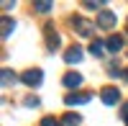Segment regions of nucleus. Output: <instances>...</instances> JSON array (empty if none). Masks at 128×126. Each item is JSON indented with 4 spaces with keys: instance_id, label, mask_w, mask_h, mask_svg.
<instances>
[{
    "instance_id": "nucleus-1",
    "label": "nucleus",
    "mask_w": 128,
    "mask_h": 126,
    "mask_svg": "<svg viewBox=\"0 0 128 126\" xmlns=\"http://www.w3.org/2000/svg\"><path fill=\"white\" fill-rule=\"evenodd\" d=\"M72 26H74V31H77L80 36H92V34H95V23L87 21V18H82V16L72 18Z\"/></svg>"
},
{
    "instance_id": "nucleus-2",
    "label": "nucleus",
    "mask_w": 128,
    "mask_h": 126,
    "mask_svg": "<svg viewBox=\"0 0 128 126\" xmlns=\"http://www.w3.org/2000/svg\"><path fill=\"white\" fill-rule=\"evenodd\" d=\"M100 98H102L105 106H115V103H120V90L108 85V88H102V90H100Z\"/></svg>"
},
{
    "instance_id": "nucleus-3",
    "label": "nucleus",
    "mask_w": 128,
    "mask_h": 126,
    "mask_svg": "<svg viewBox=\"0 0 128 126\" xmlns=\"http://www.w3.org/2000/svg\"><path fill=\"white\" fill-rule=\"evenodd\" d=\"M41 70H28V72H23V75H20V82H23V85H28V88H38L41 85Z\"/></svg>"
},
{
    "instance_id": "nucleus-4",
    "label": "nucleus",
    "mask_w": 128,
    "mask_h": 126,
    "mask_svg": "<svg viewBox=\"0 0 128 126\" xmlns=\"http://www.w3.org/2000/svg\"><path fill=\"white\" fill-rule=\"evenodd\" d=\"M115 21H118V16H115L113 10H102L98 16V26L105 28V31H110V28H115Z\"/></svg>"
},
{
    "instance_id": "nucleus-5",
    "label": "nucleus",
    "mask_w": 128,
    "mask_h": 126,
    "mask_svg": "<svg viewBox=\"0 0 128 126\" xmlns=\"http://www.w3.org/2000/svg\"><path fill=\"white\" fill-rule=\"evenodd\" d=\"M67 106H84V103H90V93H72V95L64 98Z\"/></svg>"
},
{
    "instance_id": "nucleus-6",
    "label": "nucleus",
    "mask_w": 128,
    "mask_h": 126,
    "mask_svg": "<svg viewBox=\"0 0 128 126\" xmlns=\"http://www.w3.org/2000/svg\"><path fill=\"white\" fill-rule=\"evenodd\" d=\"M62 82H64V88H80L82 85V75L80 72H67Z\"/></svg>"
},
{
    "instance_id": "nucleus-7",
    "label": "nucleus",
    "mask_w": 128,
    "mask_h": 126,
    "mask_svg": "<svg viewBox=\"0 0 128 126\" xmlns=\"http://www.w3.org/2000/svg\"><path fill=\"white\" fill-rule=\"evenodd\" d=\"M80 59H82V49L80 46H69L67 54H64V62H67V65H77Z\"/></svg>"
},
{
    "instance_id": "nucleus-8",
    "label": "nucleus",
    "mask_w": 128,
    "mask_h": 126,
    "mask_svg": "<svg viewBox=\"0 0 128 126\" xmlns=\"http://www.w3.org/2000/svg\"><path fill=\"white\" fill-rule=\"evenodd\" d=\"M105 49L113 51V54H115V51H120V49H123V36H110L108 41H105Z\"/></svg>"
},
{
    "instance_id": "nucleus-9",
    "label": "nucleus",
    "mask_w": 128,
    "mask_h": 126,
    "mask_svg": "<svg viewBox=\"0 0 128 126\" xmlns=\"http://www.w3.org/2000/svg\"><path fill=\"white\" fill-rule=\"evenodd\" d=\"M59 44H62V39H59V34H54V31L49 28V39H46V46H49L51 51H56V49H59Z\"/></svg>"
},
{
    "instance_id": "nucleus-10",
    "label": "nucleus",
    "mask_w": 128,
    "mask_h": 126,
    "mask_svg": "<svg viewBox=\"0 0 128 126\" xmlns=\"http://www.w3.org/2000/svg\"><path fill=\"white\" fill-rule=\"evenodd\" d=\"M16 28V21H10V16H3V39H8Z\"/></svg>"
},
{
    "instance_id": "nucleus-11",
    "label": "nucleus",
    "mask_w": 128,
    "mask_h": 126,
    "mask_svg": "<svg viewBox=\"0 0 128 126\" xmlns=\"http://www.w3.org/2000/svg\"><path fill=\"white\" fill-rule=\"evenodd\" d=\"M80 121H82L80 113H67L64 121H62V126H80Z\"/></svg>"
},
{
    "instance_id": "nucleus-12",
    "label": "nucleus",
    "mask_w": 128,
    "mask_h": 126,
    "mask_svg": "<svg viewBox=\"0 0 128 126\" xmlns=\"http://www.w3.org/2000/svg\"><path fill=\"white\" fill-rule=\"evenodd\" d=\"M10 82H13V85L18 82V77H16V72H10V70H3V88H8Z\"/></svg>"
},
{
    "instance_id": "nucleus-13",
    "label": "nucleus",
    "mask_w": 128,
    "mask_h": 126,
    "mask_svg": "<svg viewBox=\"0 0 128 126\" xmlns=\"http://www.w3.org/2000/svg\"><path fill=\"white\" fill-rule=\"evenodd\" d=\"M102 49H105V44H102V41H98V39H95L92 44H90V54H95V57H102Z\"/></svg>"
},
{
    "instance_id": "nucleus-14",
    "label": "nucleus",
    "mask_w": 128,
    "mask_h": 126,
    "mask_svg": "<svg viewBox=\"0 0 128 126\" xmlns=\"http://www.w3.org/2000/svg\"><path fill=\"white\" fill-rule=\"evenodd\" d=\"M34 8L38 10V13H49V10L54 8V5H51V3H34Z\"/></svg>"
},
{
    "instance_id": "nucleus-15",
    "label": "nucleus",
    "mask_w": 128,
    "mask_h": 126,
    "mask_svg": "<svg viewBox=\"0 0 128 126\" xmlns=\"http://www.w3.org/2000/svg\"><path fill=\"white\" fill-rule=\"evenodd\" d=\"M41 126H59V123H56V121H54V118H49V116H46V118H44V121H41Z\"/></svg>"
},
{
    "instance_id": "nucleus-16",
    "label": "nucleus",
    "mask_w": 128,
    "mask_h": 126,
    "mask_svg": "<svg viewBox=\"0 0 128 126\" xmlns=\"http://www.w3.org/2000/svg\"><path fill=\"white\" fill-rule=\"evenodd\" d=\"M120 118H128V103H123V108H120Z\"/></svg>"
},
{
    "instance_id": "nucleus-17",
    "label": "nucleus",
    "mask_w": 128,
    "mask_h": 126,
    "mask_svg": "<svg viewBox=\"0 0 128 126\" xmlns=\"http://www.w3.org/2000/svg\"><path fill=\"white\" fill-rule=\"evenodd\" d=\"M26 106H38V98H26Z\"/></svg>"
},
{
    "instance_id": "nucleus-18",
    "label": "nucleus",
    "mask_w": 128,
    "mask_h": 126,
    "mask_svg": "<svg viewBox=\"0 0 128 126\" xmlns=\"http://www.w3.org/2000/svg\"><path fill=\"white\" fill-rule=\"evenodd\" d=\"M84 8H90V10L92 8H102V3H84Z\"/></svg>"
},
{
    "instance_id": "nucleus-19",
    "label": "nucleus",
    "mask_w": 128,
    "mask_h": 126,
    "mask_svg": "<svg viewBox=\"0 0 128 126\" xmlns=\"http://www.w3.org/2000/svg\"><path fill=\"white\" fill-rule=\"evenodd\" d=\"M123 77H126V82H128V67H126V70H123Z\"/></svg>"
},
{
    "instance_id": "nucleus-20",
    "label": "nucleus",
    "mask_w": 128,
    "mask_h": 126,
    "mask_svg": "<svg viewBox=\"0 0 128 126\" xmlns=\"http://www.w3.org/2000/svg\"><path fill=\"white\" fill-rule=\"evenodd\" d=\"M126 126H128V118H126Z\"/></svg>"
}]
</instances>
